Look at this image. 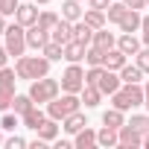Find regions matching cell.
Listing matches in <instances>:
<instances>
[{"label":"cell","mask_w":149,"mask_h":149,"mask_svg":"<svg viewBox=\"0 0 149 149\" xmlns=\"http://www.w3.org/2000/svg\"><path fill=\"white\" fill-rule=\"evenodd\" d=\"M79 105H82V97L79 94H67L64 91V97L58 100H50L47 102V117H53V120H64V117H70L73 111H79Z\"/></svg>","instance_id":"6da1fadb"},{"label":"cell","mask_w":149,"mask_h":149,"mask_svg":"<svg viewBox=\"0 0 149 149\" xmlns=\"http://www.w3.org/2000/svg\"><path fill=\"white\" fill-rule=\"evenodd\" d=\"M58 91H61V82H56V79H50V76L32 79V85H29V97L35 100V105H44V102L56 100Z\"/></svg>","instance_id":"7a4b0ae2"},{"label":"cell","mask_w":149,"mask_h":149,"mask_svg":"<svg viewBox=\"0 0 149 149\" xmlns=\"http://www.w3.org/2000/svg\"><path fill=\"white\" fill-rule=\"evenodd\" d=\"M6 50H9V56H15V58H21L24 50H26V26H21L18 21H15L12 26H6Z\"/></svg>","instance_id":"3957f363"},{"label":"cell","mask_w":149,"mask_h":149,"mask_svg":"<svg viewBox=\"0 0 149 149\" xmlns=\"http://www.w3.org/2000/svg\"><path fill=\"white\" fill-rule=\"evenodd\" d=\"M82 88H85V70H82L79 61H76V64H70V67L61 73V91H67V94H82Z\"/></svg>","instance_id":"277c9868"},{"label":"cell","mask_w":149,"mask_h":149,"mask_svg":"<svg viewBox=\"0 0 149 149\" xmlns=\"http://www.w3.org/2000/svg\"><path fill=\"white\" fill-rule=\"evenodd\" d=\"M38 15H41L38 3H21L18 12H15V21L21 26H32V24H38Z\"/></svg>","instance_id":"5b68a950"},{"label":"cell","mask_w":149,"mask_h":149,"mask_svg":"<svg viewBox=\"0 0 149 149\" xmlns=\"http://www.w3.org/2000/svg\"><path fill=\"white\" fill-rule=\"evenodd\" d=\"M117 132H120V146H123V149H132V146H143V132H137L134 126L123 123Z\"/></svg>","instance_id":"8992f818"},{"label":"cell","mask_w":149,"mask_h":149,"mask_svg":"<svg viewBox=\"0 0 149 149\" xmlns=\"http://www.w3.org/2000/svg\"><path fill=\"white\" fill-rule=\"evenodd\" d=\"M50 41H56V44H61V47H64L67 41H73V24L61 18V21L50 29Z\"/></svg>","instance_id":"52a82bcc"},{"label":"cell","mask_w":149,"mask_h":149,"mask_svg":"<svg viewBox=\"0 0 149 149\" xmlns=\"http://www.w3.org/2000/svg\"><path fill=\"white\" fill-rule=\"evenodd\" d=\"M47 41H50V32H47L44 26H38V24L26 26V47H32V50H41Z\"/></svg>","instance_id":"ba28073f"},{"label":"cell","mask_w":149,"mask_h":149,"mask_svg":"<svg viewBox=\"0 0 149 149\" xmlns=\"http://www.w3.org/2000/svg\"><path fill=\"white\" fill-rule=\"evenodd\" d=\"M50 58L41 53V56H29V79H41V76H47L50 73Z\"/></svg>","instance_id":"9c48e42d"},{"label":"cell","mask_w":149,"mask_h":149,"mask_svg":"<svg viewBox=\"0 0 149 149\" xmlns=\"http://www.w3.org/2000/svg\"><path fill=\"white\" fill-rule=\"evenodd\" d=\"M117 26H120V32H137V29L143 26V15H140L137 9H129Z\"/></svg>","instance_id":"30bf717a"},{"label":"cell","mask_w":149,"mask_h":149,"mask_svg":"<svg viewBox=\"0 0 149 149\" xmlns=\"http://www.w3.org/2000/svg\"><path fill=\"white\" fill-rule=\"evenodd\" d=\"M120 85H123V79H120V73H117V70H105V76L100 79V91H102V94H108V97H111V94H117V91H120Z\"/></svg>","instance_id":"8fae6325"},{"label":"cell","mask_w":149,"mask_h":149,"mask_svg":"<svg viewBox=\"0 0 149 149\" xmlns=\"http://www.w3.org/2000/svg\"><path fill=\"white\" fill-rule=\"evenodd\" d=\"M82 0H64L61 3V18L64 21H70V24H76V21H82Z\"/></svg>","instance_id":"7c38bea8"},{"label":"cell","mask_w":149,"mask_h":149,"mask_svg":"<svg viewBox=\"0 0 149 149\" xmlns=\"http://www.w3.org/2000/svg\"><path fill=\"white\" fill-rule=\"evenodd\" d=\"M85 44L82 41H76V38H73V41H67L64 44V61H70V64H76V61H82L85 58Z\"/></svg>","instance_id":"4fadbf2b"},{"label":"cell","mask_w":149,"mask_h":149,"mask_svg":"<svg viewBox=\"0 0 149 149\" xmlns=\"http://www.w3.org/2000/svg\"><path fill=\"white\" fill-rule=\"evenodd\" d=\"M85 126H88V120H85V114H82V111H73L70 117H64V120H61V129H64L67 134H76V132H82Z\"/></svg>","instance_id":"5bb4252c"},{"label":"cell","mask_w":149,"mask_h":149,"mask_svg":"<svg viewBox=\"0 0 149 149\" xmlns=\"http://www.w3.org/2000/svg\"><path fill=\"white\" fill-rule=\"evenodd\" d=\"M94 32H97V29H94L91 24H85V18L73 24V38H76V41H82L85 47H88V44H94Z\"/></svg>","instance_id":"9a60e30c"},{"label":"cell","mask_w":149,"mask_h":149,"mask_svg":"<svg viewBox=\"0 0 149 149\" xmlns=\"http://www.w3.org/2000/svg\"><path fill=\"white\" fill-rule=\"evenodd\" d=\"M126 58H129V56H126L120 47H114V50H108V53H105V61H102V67H105V70H117V73H120V67L126 64Z\"/></svg>","instance_id":"2e32d148"},{"label":"cell","mask_w":149,"mask_h":149,"mask_svg":"<svg viewBox=\"0 0 149 149\" xmlns=\"http://www.w3.org/2000/svg\"><path fill=\"white\" fill-rule=\"evenodd\" d=\"M97 146H120V132L111 126H102L97 132Z\"/></svg>","instance_id":"e0dca14e"},{"label":"cell","mask_w":149,"mask_h":149,"mask_svg":"<svg viewBox=\"0 0 149 149\" xmlns=\"http://www.w3.org/2000/svg\"><path fill=\"white\" fill-rule=\"evenodd\" d=\"M73 146H76V149H91V146H97V132L85 126L82 132H76V137H73Z\"/></svg>","instance_id":"ac0fdd59"},{"label":"cell","mask_w":149,"mask_h":149,"mask_svg":"<svg viewBox=\"0 0 149 149\" xmlns=\"http://www.w3.org/2000/svg\"><path fill=\"white\" fill-rule=\"evenodd\" d=\"M117 47H120L126 56H137V50H140V41L134 38V32H123V35L117 38Z\"/></svg>","instance_id":"d6986e66"},{"label":"cell","mask_w":149,"mask_h":149,"mask_svg":"<svg viewBox=\"0 0 149 149\" xmlns=\"http://www.w3.org/2000/svg\"><path fill=\"white\" fill-rule=\"evenodd\" d=\"M102 97H105V94L100 91V85H85V88H82V102H85V108H97Z\"/></svg>","instance_id":"ffe728a7"},{"label":"cell","mask_w":149,"mask_h":149,"mask_svg":"<svg viewBox=\"0 0 149 149\" xmlns=\"http://www.w3.org/2000/svg\"><path fill=\"white\" fill-rule=\"evenodd\" d=\"M38 137H41V140H47V143H53V140L58 137V120L47 117V120L38 126Z\"/></svg>","instance_id":"44dd1931"},{"label":"cell","mask_w":149,"mask_h":149,"mask_svg":"<svg viewBox=\"0 0 149 149\" xmlns=\"http://www.w3.org/2000/svg\"><path fill=\"white\" fill-rule=\"evenodd\" d=\"M44 120H47V114H44L38 105H32V108L24 114V126H26V129H35V132H38V126H41Z\"/></svg>","instance_id":"7402d4cb"},{"label":"cell","mask_w":149,"mask_h":149,"mask_svg":"<svg viewBox=\"0 0 149 149\" xmlns=\"http://www.w3.org/2000/svg\"><path fill=\"white\" fill-rule=\"evenodd\" d=\"M120 79H123L126 85L140 82V79H143V70H140L137 64H123V67H120Z\"/></svg>","instance_id":"603a6c76"},{"label":"cell","mask_w":149,"mask_h":149,"mask_svg":"<svg viewBox=\"0 0 149 149\" xmlns=\"http://www.w3.org/2000/svg\"><path fill=\"white\" fill-rule=\"evenodd\" d=\"M126 12H129V6H126V3H123V0H117V3H114V0H111V6H108V9H105V18H108V21H111V24H120V21H123V15H126Z\"/></svg>","instance_id":"cb8c5ba5"},{"label":"cell","mask_w":149,"mask_h":149,"mask_svg":"<svg viewBox=\"0 0 149 149\" xmlns=\"http://www.w3.org/2000/svg\"><path fill=\"white\" fill-rule=\"evenodd\" d=\"M94 44L102 47V50H114V47H117V38H114L111 32H105V26H102V29L94 32Z\"/></svg>","instance_id":"d4e9b609"},{"label":"cell","mask_w":149,"mask_h":149,"mask_svg":"<svg viewBox=\"0 0 149 149\" xmlns=\"http://www.w3.org/2000/svg\"><path fill=\"white\" fill-rule=\"evenodd\" d=\"M32 105H35V100H32L29 94H15V100H12V108H15V114H21V117H24Z\"/></svg>","instance_id":"484cf974"},{"label":"cell","mask_w":149,"mask_h":149,"mask_svg":"<svg viewBox=\"0 0 149 149\" xmlns=\"http://www.w3.org/2000/svg\"><path fill=\"white\" fill-rule=\"evenodd\" d=\"M82 18H85V24H91L94 29H102V26H105V21H108L102 9H88V12H85Z\"/></svg>","instance_id":"4316f807"},{"label":"cell","mask_w":149,"mask_h":149,"mask_svg":"<svg viewBox=\"0 0 149 149\" xmlns=\"http://www.w3.org/2000/svg\"><path fill=\"white\" fill-rule=\"evenodd\" d=\"M105 53L108 50H102V47H97V44H88V50H85V61L94 67V64H102L105 61Z\"/></svg>","instance_id":"83f0119b"},{"label":"cell","mask_w":149,"mask_h":149,"mask_svg":"<svg viewBox=\"0 0 149 149\" xmlns=\"http://www.w3.org/2000/svg\"><path fill=\"white\" fill-rule=\"evenodd\" d=\"M126 94H129V100H132V108H137V105H143V102H146V94H143L140 82H132V85H126Z\"/></svg>","instance_id":"f1b7e54d"},{"label":"cell","mask_w":149,"mask_h":149,"mask_svg":"<svg viewBox=\"0 0 149 149\" xmlns=\"http://www.w3.org/2000/svg\"><path fill=\"white\" fill-rule=\"evenodd\" d=\"M41 53H44L50 61H61V58H64V47H61V44H56V41H47V44L41 47Z\"/></svg>","instance_id":"f546056e"},{"label":"cell","mask_w":149,"mask_h":149,"mask_svg":"<svg viewBox=\"0 0 149 149\" xmlns=\"http://www.w3.org/2000/svg\"><path fill=\"white\" fill-rule=\"evenodd\" d=\"M126 120H123V111L120 108H108L105 114H102V126H111V129H120Z\"/></svg>","instance_id":"4dcf8cb0"},{"label":"cell","mask_w":149,"mask_h":149,"mask_svg":"<svg viewBox=\"0 0 149 149\" xmlns=\"http://www.w3.org/2000/svg\"><path fill=\"white\" fill-rule=\"evenodd\" d=\"M15 82H18V73H15L12 67H0V88L15 91Z\"/></svg>","instance_id":"1f68e13d"},{"label":"cell","mask_w":149,"mask_h":149,"mask_svg":"<svg viewBox=\"0 0 149 149\" xmlns=\"http://www.w3.org/2000/svg\"><path fill=\"white\" fill-rule=\"evenodd\" d=\"M111 102H114V108H120V111H129V108H132V100H129L126 88H120L117 94H111Z\"/></svg>","instance_id":"d6a6232c"},{"label":"cell","mask_w":149,"mask_h":149,"mask_svg":"<svg viewBox=\"0 0 149 149\" xmlns=\"http://www.w3.org/2000/svg\"><path fill=\"white\" fill-rule=\"evenodd\" d=\"M102 76H105V67L102 64H94L91 70H85V85H100Z\"/></svg>","instance_id":"836d02e7"},{"label":"cell","mask_w":149,"mask_h":149,"mask_svg":"<svg viewBox=\"0 0 149 149\" xmlns=\"http://www.w3.org/2000/svg\"><path fill=\"white\" fill-rule=\"evenodd\" d=\"M58 21H61V18H58L56 12H41V15H38V26H44L47 32H50V29H53Z\"/></svg>","instance_id":"e575fe53"},{"label":"cell","mask_w":149,"mask_h":149,"mask_svg":"<svg viewBox=\"0 0 149 149\" xmlns=\"http://www.w3.org/2000/svg\"><path fill=\"white\" fill-rule=\"evenodd\" d=\"M15 73H18V79H29V56H21L15 61Z\"/></svg>","instance_id":"d590c367"},{"label":"cell","mask_w":149,"mask_h":149,"mask_svg":"<svg viewBox=\"0 0 149 149\" xmlns=\"http://www.w3.org/2000/svg\"><path fill=\"white\" fill-rule=\"evenodd\" d=\"M134 64H137L143 73H149V47H140V50H137V56H134Z\"/></svg>","instance_id":"8d00e7d4"},{"label":"cell","mask_w":149,"mask_h":149,"mask_svg":"<svg viewBox=\"0 0 149 149\" xmlns=\"http://www.w3.org/2000/svg\"><path fill=\"white\" fill-rule=\"evenodd\" d=\"M18 0H0V15H6V18H15V12H18Z\"/></svg>","instance_id":"74e56055"},{"label":"cell","mask_w":149,"mask_h":149,"mask_svg":"<svg viewBox=\"0 0 149 149\" xmlns=\"http://www.w3.org/2000/svg\"><path fill=\"white\" fill-rule=\"evenodd\" d=\"M129 126H134L137 132H143V134H146V132H149V117H146V114H134V117L129 120Z\"/></svg>","instance_id":"f35d334b"},{"label":"cell","mask_w":149,"mask_h":149,"mask_svg":"<svg viewBox=\"0 0 149 149\" xmlns=\"http://www.w3.org/2000/svg\"><path fill=\"white\" fill-rule=\"evenodd\" d=\"M15 100V91H6V88H0V111H6Z\"/></svg>","instance_id":"ab89813d"},{"label":"cell","mask_w":149,"mask_h":149,"mask_svg":"<svg viewBox=\"0 0 149 149\" xmlns=\"http://www.w3.org/2000/svg\"><path fill=\"white\" fill-rule=\"evenodd\" d=\"M15 126H18V114H3V120H0V129L15 132Z\"/></svg>","instance_id":"60d3db41"},{"label":"cell","mask_w":149,"mask_h":149,"mask_svg":"<svg viewBox=\"0 0 149 149\" xmlns=\"http://www.w3.org/2000/svg\"><path fill=\"white\" fill-rule=\"evenodd\" d=\"M6 146H9V149H24V146H29V140H24V137H18V134H12V137L6 140Z\"/></svg>","instance_id":"b9f144b4"},{"label":"cell","mask_w":149,"mask_h":149,"mask_svg":"<svg viewBox=\"0 0 149 149\" xmlns=\"http://www.w3.org/2000/svg\"><path fill=\"white\" fill-rule=\"evenodd\" d=\"M88 6H91V9H102V12H105V9L111 6V0H88Z\"/></svg>","instance_id":"7bdbcfd3"},{"label":"cell","mask_w":149,"mask_h":149,"mask_svg":"<svg viewBox=\"0 0 149 149\" xmlns=\"http://www.w3.org/2000/svg\"><path fill=\"white\" fill-rule=\"evenodd\" d=\"M123 3H126L129 9H137V12H140V9L146 6V0H123Z\"/></svg>","instance_id":"ee69618b"},{"label":"cell","mask_w":149,"mask_h":149,"mask_svg":"<svg viewBox=\"0 0 149 149\" xmlns=\"http://www.w3.org/2000/svg\"><path fill=\"white\" fill-rule=\"evenodd\" d=\"M6 61H9V50L3 44V47H0V67H6Z\"/></svg>","instance_id":"f6af8a7d"},{"label":"cell","mask_w":149,"mask_h":149,"mask_svg":"<svg viewBox=\"0 0 149 149\" xmlns=\"http://www.w3.org/2000/svg\"><path fill=\"white\" fill-rule=\"evenodd\" d=\"M6 26H9L6 24V15H0V35H6Z\"/></svg>","instance_id":"bcb514c9"},{"label":"cell","mask_w":149,"mask_h":149,"mask_svg":"<svg viewBox=\"0 0 149 149\" xmlns=\"http://www.w3.org/2000/svg\"><path fill=\"white\" fill-rule=\"evenodd\" d=\"M143 32H149V15H143V26H140Z\"/></svg>","instance_id":"7dc6e473"},{"label":"cell","mask_w":149,"mask_h":149,"mask_svg":"<svg viewBox=\"0 0 149 149\" xmlns=\"http://www.w3.org/2000/svg\"><path fill=\"white\" fill-rule=\"evenodd\" d=\"M143 94H146V102H143V105H146V108H149V82H146V85H143Z\"/></svg>","instance_id":"c3c4849f"},{"label":"cell","mask_w":149,"mask_h":149,"mask_svg":"<svg viewBox=\"0 0 149 149\" xmlns=\"http://www.w3.org/2000/svg\"><path fill=\"white\" fill-rule=\"evenodd\" d=\"M143 47H149V32H143Z\"/></svg>","instance_id":"681fc988"},{"label":"cell","mask_w":149,"mask_h":149,"mask_svg":"<svg viewBox=\"0 0 149 149\" xmlns=\"http://www.w3.org/2000/svg\"><path fill=\"white\" fill-rule=\"evenodd\" d=\"M143 146H146V149H149V132H146V134H143Z\"/></svg>","instance_id":"f907efd6"},{"label":"cell","mask_w":149,"mask_h":149,"mask_svg":"<svg viewBox=\"0 0 149 149\" xmlns=\"http://www.w3.org/2000/svg\"><path fill=\"white\" fill-rule=\"evenodd\" d=\"M35 3H38V6H47V3H50V0H35Z\"/></svg>","instance_id":"816d5d0a"},{"label":"cell","mask_w":149,"mask_h":149,"mask_svg":"<svg viewBox=\"0 0 149 149\" xmlns=\"http://www.w3.org/2000/svg\"><path fill=\"white\" fill-rule=\"evenodd\" d=\"M0 143H6V140H3V132H0Z\"/></svg>","instance_id":"f5cc1de1"},{"label":"cell","mask_w":149,"mask_h":149,"mask_svg":"<svg viewBox=\"0 0 149 149\" xmlns=\"http://www.w3.org/2000/svg\"><path fill=\"white\" fill-rule=\"evenodd\" d=\"M146 6H149V0H146Z\"/></svg>","instance_id":"db71d44e"}]
</instances>
